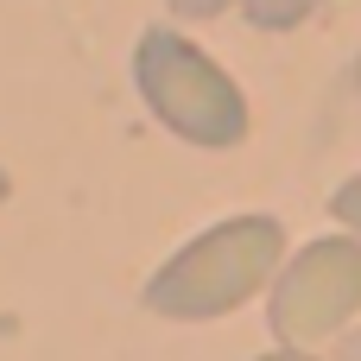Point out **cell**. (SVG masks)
I'll return each mask as SVG.
<instances>
[{
    "instance_id": "ba28073f",
    "label": "cell",
    "mask_w": 361,
    "mask_h": 361,
    "mask_svg": "<svg viewBox=\"0 0 361 361\" xmlns=\"http://www.w3.org/2000/svg\"><path fill=\"white\" fill-rule=\"evenodd\" d=\"M267 361H311V355H267Z\"/></svg>"
},
{
    "instance_id": "5b68a950",
    "label": "cell",
    "mask_w": 361,
    "mask_h": 361,
    "mask_svg": "<svg viewBox=\"0 0 361 361\" xmlns=\"http://www.w3.org/2000/svg\"><path fill=\"white\" fill-rule=\"evenodd\" d=\"M330 209H336V222H349V228L361 235V178H349V184L330 197Z\"/></svg>"
},
{
    "instance_id": "8992f818",
    "label": "cell",
    "mask_w": 361,
    "mask_h": 361,
    "mask_svg": "<svg viewBox=\"0 0 361 361\" xmlns=\"http://www.w3.org/2000/svg\"><path fill=\"white\" fill-rule=\"evenodd\" d=\"M222 6H235V0H171V13H178V19H216Z\"/></svg>"
},
{
    "instance_id": "52a82bcc",
    "label": "cell",
    "mask_w": 361,
    "mask_h": 361,
    "mask_svg": "<svg viewBox=\"0 0 361 361\" xmlns=\"http://www.w3.org/2000/svg\"><path fill=\"white\" fill-rule=\"evenodd\" d=\"M336 361H361V330L349 336V343H343V349H336Z\"/></svg>"
},
{
    "instance_id": "6da1fadb",
    "label": "cell",
    "mask_w": 361,
    "mask_h": 361,
    "mask_svg": "<svg viewBox=\"0 0 361 361\" xmlns=\"http://www.w3.org/2000/svg\"><path fill=\"white\" fill-rule=\"evenodd\" d=\"M286 254V228L273 216H235V222H216L203 228L190 247H178V260L146 286V305L159 317H184V324H203V317H222L235 305H247L273 267Z\"/></svg>"
},
{
    "instance_id": "9c48e42d",
    "label": "cell",
    "mask_w": 361,
    "mask_h": 361,
    "mask_svg": "<svg viewBox=\"0 0 361 361\" xmlns=\"http://www.w3.org/2000/svg\"><path fill=\"white\" fill-rule=\"evenodd\" d=\"M0 203H6V171H0Z\"/></svg>"
},
{
    "instance_id": "277c9868",
    "label": "cell",
    "mask_w": 361,
    "mask_h": 361,
    "mask_svg": "<svg viewBox=\"0 0 361 361\" xmlns=\"http://www.w3.org/2000/svg\"><path fill=\"white\" fill-rule=\"evenodd\" d=\"M305 13H317V0H247V19L267 25V32H286V25H298Z\"/></svg>"
},
{
    "instance_id": "3957f363",
    "label": "cell",
    "mask_w": 361,
    "mask_h": 361,
    "mask_svg": "<svg viewBox=\"0 0 361 361\" xmlns=\"http://www.w3.org/2000/svg\"><path fill=\"white\" fill-rule=\"evenodd\" d=\"M361 311V241H311L273 286V336L286 349H317Z\"/></svg>"
},
{
    "instance_id": "7a4b0ae2",
    "label": "cell",
    "mask_w": 361,
    "mask_h": 361,
    "mask_svg": "<svg viewBox=\"0 0 361 361\" xmlns=\"http://www.w3.org/2000/svg\"><path fill=\"white\" fill-rule=\"evenodd\" d=\"M133 76H140L146 108H152L171 133H184L190 146H241V133H247V102H241V89H235L190 38L152 25V32L140 38V51H133Z\"/></svg>"
}]
</instances>
